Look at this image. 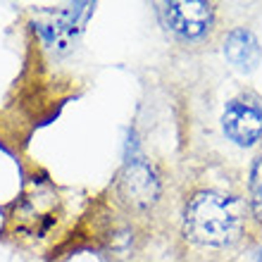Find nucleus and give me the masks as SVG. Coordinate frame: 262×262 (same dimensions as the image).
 Wrapping results in <instances>:
<instances>
[{"instance_id":"nucleus-1","label":"nucleus","mask_w":262,"mask_h":262,"mask_svg":"<svg viewBox=\"0 0 262 262\" xmlns=\"http://www.w3.org/2000/svg\"><path fill=\"white\" fill-rule=\"evenodd\" d=\"M246 224V205L222 193H195L184 210V234L200 246H231Z\"/></svg>"},{"instance_id":"nucleus-2","label":"nucleus","mask_w":262,"mask_h":262,"mask_svg":"<svg viewBox=\"0 0 262 262\" xmlns=\"http://www.w3.org/2000/svg\"><path fill=\"white\" fill-rule=\"evenodd\" d=\"M91 10H93L91 3H69V5L43 7V10L36 12L34 29L46 41V46H50L55 53H67V50L74 48Z\"/></svg>"},{"instance_id":"nucleus-3","label":"nucleus","mask_w":262,"mask_h":262,"mask_svg":"<svg viewBox=\"0 0 262 262\" xmlns=\"http://www.w3.org/2000/svg\"><path fill=\"white\" fill-rule=\"evenodd\" d=\"M57 193L46 181H34L14 203L12 222L17 231L31 236H41L55 224L57 214Z\"/></svg>"},{"instance_id":"nucleus-4","label":"nucleus","mask_w":262,"mask_h":262,"mask_svg":"<svg viewBox=\"0 0 262 262\" xmlns=\"http://www.w3.org/2000/svg\"><path fill=\"white\" fill-rule=\"evenodd\" d=\"M158 17L169 34L186 41H195L212 29L214 10L212 5L200 0H177V3H160Z\"/></svg>"},{"instance_id":"nucleus-5","label":"nucleus","mask_w":262,"mask_h":262,"mask_svg":"<svg viewBox=\"0 0 262 262\" xmlns=\"http://www.w3.org/2000/svg\"><path fill=\"white\" fill-rule=\"evenodd\" d=\"M117 195L129 210L136 212L150 210L160 198V181L150 165L143 160L126 162L117 177Z\"/></svg>"},{"instance_id":"nucleus-6","label":"nucleus","mask_w":262,"mask_h":262,"mask_svg":"<svg viewBox=\"0 0 262 262\" xmlns=\"http://www.w3.org/2000/svg\"><path fill=\"white\" fill-rule=\"evenodd\" d=\"M222 129L236 145H253L262 138V105L253 98H234L224 107Z\"/></svg>"},{"instance_id":"nucleus-7","label":"nucleus","mask_w":262,"mask_h":262,"mask_svg":"<svg viewBox=\"0 0 262 262\" xmlns=\"http://www.w3.org/2000/svg\"><path fill=\"white\" fill-rule=\"evenodd\" d=\"M224 55L238 72H253L262 60L260 41L250 29H234L224 41Z\"/></svg>"},{"instance_id":"nucleus-8","label":"nucleus","mask_w":262,"mask_h":262,"mask_svg":"<svg viewBox=\"0 0 262 262\" xmlns=\"http://www.w3.org/2000/svg\"><path fill=\"white\" fill-rule=\"evenodd\" d=\"M250 210L262 222V158L255 160L250 172Z\"/></svg>"},{"instance_id":"nucleus-9","label":"nucleus","mask_w":262,"mask_h":262,"mask_svg":"<svg viewBox=\"0 0 262 262\" xmlns=\"http://www.w3.org/2000/svg\"><path fill=\"white\" fill-rule=\"evenodd\" d=\"M257 262H262V250H260V255H257Z\"/></svg>"}]
</instances>
